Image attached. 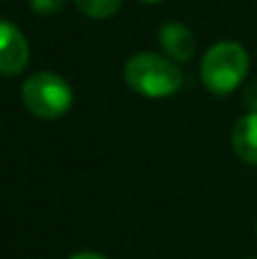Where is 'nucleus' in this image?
Instances as JSON below:
<instances>
[{
    "instance_id": "obj_5",
    "label": "nucleus",
    "mask_w": 257,
    "mask_h": 259,
    "mask_svg": "<svg viewBox=\"0 0 257 259\" xmlns=\"http://www.w3.org/2000/svg\"><path fill=\"white\" fill-rule=\"evenodd\" d=\"M159 46L173 62H189L196 55V36L185 23H164L159 27Z\"/></svg>"
},
{
    "instance_id": "obj_7",
    "label": "nucleus",
    "mask_w": 257,
    "mask_h": 259,
    "mask_svg": "<svg viewBox=\"0 0 257 259\" xmlns=\"http://www.w3.org/2000/svg\"><path fill=\"white\" fill-rule=\"evenodd\" d=\"M75 7L80 9L84 16L96 18V21H103V18H109L121 9L123 0H73Z\"/></svg>"
},
{
    "instance_id": "obj_6",
    "label": "nucleus",
    "mask_w": 257,
    "mask_h": 259,
    "mask_svg": "<svg viewBox=\"0 0 257 259\" xmlns=\"http://www.w3.org/2000/svg\"><path fill=\"white\" fill-rule=\"evenodd\" d=\"M232 150L241 161L257 166V112H248L232 127Z\"/></svg>"
},
{
    "instance_id": "obj_2",
    "label": "nucleus",
    "mask_w": 257,
    "mask_h": 259,
    "mask_svg": "<svg viewBox=\"0 0 257 259\" xmlns=\"http://www.w3.org/2000/svg\"><path fill=\"white\" fill-rule=\"evenodd\" d=\"M250 68V57L246 48L237 41L214 44L200 62V77L207 91L214 96H228L241 84Z\"/></svg>"
},
{
    "instance_id": "obj_12",
    "label": "nucleus",
    "mask_w": 257,
    "mask_h": 259,
    "mask_svg": "<svg viewBox=\"0 0 257 259\" xmlns=\"http://www.w3.org/2000/svg\"><path fill=\"white\" fill-rule=\"evenodd\" d=\"M255 230H257V228H255Z\"/></svg>"
},
{
    "instance_id": "obj_1",
    "label": "nucleus",
    "mask_w": 257,
    "mask_h": 259,
    "mask_svg": "<svg viewBox=\"0 0 257 259\" xmlns=\"http://www.w3.org/2000/svg\"><path fill=\"white\" fill-rule=\"evenodd\" d=\"M123 80L146 98H168L182 87V71L173 59L157 53H137L123 66Z\"/></svg>"
},
{
    "instance_id": "obj_9",
    "label": "nucleus",
    "mask_w": 257,
    "mask_h": 259,
    "mask_svg": "<svg viewBox=\"0 0 257 259\" xmlns=\"http://www.w3.org/2000/svg\"><path fill=\"white\" fill-rule=\"evenodd\" d=\"M244 105L248 112H257V82H250L244 91Z\"/></svg>"
},
{
    "instance_id": "obj_11",
    "label": "nucleus",
    "mask_w": 257,
    "mask_h": 259,
    "mask_svg": "<svg viewBox=\"0 0 257 259\" xmlns=\"http://www.w3.org/2000/svg\"><path fill=\"white\" fill-rule=\"evenodd\" d=\"M139 3H144V5H157V3H162V0H139Z\"/></svg>"
},
{
    "instance_id": "obj_10",
    "label": "nucleus",
    "mask_w": 257,
    "mask_h": 259,
    "mask_svg": "<svg viewBox=\"0 0 257 259\" xmlns=\"http://www.w3.org/2000/svg\"><path fill=\"white\" fill-rule=\"evenodd\" d=\"M68 259H107V257H103L100 252H77V255H71Z\"/></svg>"
},
{
    "instance_id": "obj_8",
    "label": "nucleus",
    "mask_w": 257,
    "mask_h": 259,
    "mask_svg": "<svg viewBox=\"0 0 257 259\" xmlns=\"http://www.w3.org/2000/svg\"><path fill=\"white\" fill-rule=\"evenodd\" d=\"M66 0H30V9L39 16H53V14L62 12Z\"/></svg>"
},
{
    "instance_id": "obj_3",
    "label": "nucleus",
    "mask_w": 257,
    "mask_h": 259,
    "mask_svg": "<svg viewBox=\"0 0 257 259\" xmlns=\"http://www.w3.org/2000/svg\"><path fill=\"white\" fill-rule=\"evenodd\" d=\"M21 98L32 116L55 121L73 107V87L57 73L41 71L23 82Z\"/></svg>"
},
{
    "instance_id": "obj_4",
    "label": "nucleus",
    "mask_w": 257,
    "mask_h": 259,
    "mask_svg": "<svg viewBox=\"0 0 257 259\" xmlns=\"http://www.w3.org/2000/svg\"><path fill=\"white\" fill-rule=\"evenodd\" d=\"M30 62L27 39L14 23L0 18V75L14 77L25 71Z\"/></svg>"
}]
</instances>
